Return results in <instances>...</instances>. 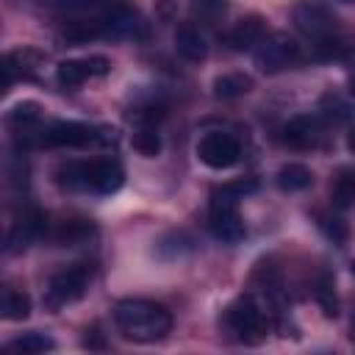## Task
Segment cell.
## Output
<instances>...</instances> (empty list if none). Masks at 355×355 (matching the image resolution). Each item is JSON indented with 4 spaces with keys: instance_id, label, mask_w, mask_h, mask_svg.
I'll list each match as a JSON object with an SVG mask.
<instances>
[{
    "instance_id": "obj_7",
    "label": "cell",
    "mask_w": 355,
    "mask_h": 355,
    "mask_svg": "<svg viewBox=\"0 0 355 355\" xmlns=\"http://www.w3.org/2000/svg\"><path fill=\"white\" fill-rule=\"evenodd\" d=\"M297 61H300V44L286 33L266 36L255 50V67L261 72H269V75L272 72H283L286 67H291Z\"/></svg>"
},
{
    "instance_id": "obj_17",
    "label": "cell",
    "mask_w": 355,
    "mask_h": 355,
    "mask_svg": "<svg viewBox=\"0 0 355 355\" xmlns=\"http://www.w3.org/2000/svg\"><path fill=\"white\" fill-rule=\"evenodd\" d=\"M0 313L3 319H11V322H19V319H28L31 313V297L14 286H6L3 288V300H0Z\"/></svg>"
},
{
    "instance_id": "obj_6",
    "label": "cell",
    "mask_w": 355,
    "mask_h": 355,
    "mask_svg": "<svg viewBox=\"0 0 355 355\" xmlns=\"http://www.w3.org/2000/svg\"><path fill=\"white\" fill-rule=\"evenodd\" d=\"M208 227L219 241L236 244L244 239V222L239 214V197L216 189L211 194V205H208Z\"/></svg>"
},
{
    "instance_id": "obj_10",
    "label": "cell",
    "mask_w": 355,
    "mask_h": 355,
    "mask_svg": "<svg viewBox=\"0 0 355 355\" xmlns=\"http://www.w3.org/2000/svg\"><path fill=\"white\" fill-rule=\"evenodd\" d=\"M111 72V61L105 55H89V58H69L61 61L55 69V78L64 89H78L89 78H103Z\"/></svg>"
},
{
    "instance_id": "obj_26",
    "label": "cell",
    "mask_w": 355,
    "mask_h": 355,
    "mask_svg": "<svg viewBox=\"0 0 355 355\" xmlns=\"http://www.w3.org/2000/svg\"><path fill=\"white\" fill-rule=\"evenodd\" d=\"M322 111H324V116L333 119V122L347 119V105H344L341 97H336V94H324V97H322Z\"/></svg>"
},
{
    "instance_id": "obj_3",
    "label": "cell",
    "mask_w": 355,
    "mask_h": 355,
    "mask_svg": "<svg viewBox=\"0 0 355 355\" xmlns=\"http://www.w3.org/2000/svg\"><path fill=\"white\" fill-rule=\"evenodd\" d=\"M116 141V130L111 128H89L80 122H50L47 128H42L39 133V144L44 147H89V144H114Z\"/></svg>"
},
{
    "instance_id": "obj_18",
    "label": "cell",
    "mask_w": 355,
    "mask_h": 355,
    "mask_svg": "<svg viewBox=\"0 0 355 355\" xmlns=\"http://www.w3.org/2000/svg\"><path fill=\"white\" fill-rule=\"evenodd\" d=\"M311 183H313V175H311V169L302 166V164H283V166L277 169V186H280L283 191H302V189H308Z\"/></svg>"
},
{
    "instance_id": "obj_2",
    "label": "cell",
    "mask_w": 355,
    "mask_h": 355,
    "mask_svg": "<svg viewBox=\"0 0 355 355\" xmlns=\"http://www.w3.org/2000/svg\"><path fill=\"white\" fill-rule=\"evenodd\" d=\"M55 180L61 189H72V191L114 194L125 180V169L116 158L69 161V164H61L55 169Z\"/></svg>"
},
{
    "instance_id": "obj_21",
    "label": "cell",
    "mask_w": 355,
    "mask_h": 355,
    "mask_svg": "<svg viewBox=\"0 0 355 355\" xmlns=\"http://www.w3.org/2000/svg\"><path fill=\"white\" fill-rule=\"evenodd\" d=\"M313 297H316V302H319V308H322V313H324L327 319H336V316H338L336 286H333V277H330L327 272L319 275V280H316V286H313Z\"/></svg>"
},
{
    "instance_id": "obj_13",
    "label": "cell",
    "mask_w": 355,
    "mask_h": 355,
    "mask_svg": "<svg viewBox=\"0 0 355 355\" xmlns=\"http://www.w3.org/2000/svg\"><path fill=\"white\" fill-rule=\"evenodd\" d=\"M266 39V22L261 17H244L241 22H236V28L227 33V44L233 50H250L255 44H261Z\"/></svg>"
},
{
    "instance_id": "obj_16",
    "label": "cell",
    "mask_w": 355,
    "mask_h": 355,
    "mask_svg": "<svg viewBox=\"0 0 355 355\" xmlns=\"http://www.w3.org/2000/svg\"><path fill=\"white\" fill-rule=\"evenodd\" d=\"M250 89H252V78L244 72H227L214 80V94L219 100H236V97L247 94Z\"/></svg>"
},
{
    "instance_id": "obj_5",
    "label": "cell",
    "mask_w": 355,
    "mask_h": 355,
    "mask_svg": "<svg viewBox=\"0 0 355 355\" xmlns=\"http://www.w3.org/2000/svg\"><path fill=\"white\" fill-rule=\"evenodd\" d=\"M92 283V269L86 263H72L61 272H55L44 288V305L50 311H58L64 305L78 302Z\"/></svg>"
},
{
    "instance_id": "obj_9",
    "label": "cell",
    "mask_w": 355,
    "mask_h": 355,
    "mask_svg": "<svg viewBox=\"0 0 355 355\" xmlns=\"http://www.w3.org/2000/svg\"><path fill=\"white\" fill-rule=\"evenodd\" d=\"M197 155L205 166L211 169H227L233 166L239 158H241V147L239 141L230 136V133H222V130H214V133H205L197 144Z\"/></svg>"
},
{
    "instance_id": "obj_28",
    "label": "cell",
    "mask_w": 355,
    "mask_h": 355,
    "mask_svg": "<svg viewBox=\"0 0 355 355\" xmlns=\"http://www.w3.org/2000/svg\"><path fill=\"white\" fill-rule=\"evenodd\" d=\"M347 144H349V150L355 153V125H352V130H349V139H347Z\"/></svg>"
},
{
    "instance_id": "obj_19",
    "label": "cell",
    "mask_w": 355,
    "mask_h": 355,
    "mask_svg": "<svg viewBox=\"0 0 355 355\" xmlns=\"http://www.w3.org/2000/svg\"><path fill=\"white\" fill-rule=\"evenodd\" d=\"M330 200L336 208H352L355 205V169H341L330 186Z\"/></svg>"
},
{
    "instance_id": "obj_29",
    "label": "cell",
    "mask_w": 355,
    "mask_h": 355,
    "mask_svg": "<svg viewBox=\"0 0 355 355\" xmlns=\"http://www.w3.org/2000/svg\"><path fill=\"white\" fill-rule=\"evenodd\" d=\"M349 86H352V94H355V78H352V80H349Z\"/></svg>"
},
{
    "instance_id": "obj_24",
    "label": "cell",
    "mask_w": 355,
    "mask_h": 355,
    "mask_svg": "<svg viewBox=\"0 0 355 355\" xmlns=\"http://www.w3.org/2000/svg\"><path fill=\"white\" fill-rule=\"evenodd\" d=\"M319 227H322V233H324L333 244H347V239H349V227H347V222H344L341 216L319 214Z\"/></svg>"
},
{
    "instance_id": "obj_22",
    "label": "cell",
    "mask_w": 355,
    "mask_h": 355,
    "mask_svg": "<svg viewBox=\"0 0 355 355\" xmlns=\"http://www.w3.org/2000/svg\"><path fill=\"white\" fill-rule=\"evenodd\" d=\"M133 150L144 158H155L161 153V136L155 130V125H139L133 133Z\"/></svg>"
},
{
    "instance_id": "obj_8",
    "label": "cell",
    "mask_w": 355,
    "mask_h": 355,
    "mask_svg": "<svg viewBox=\"0 0 355 355\" xmlns=\"http://www.w3.org/2000/svg\"><path fill=\"white\" fill-rule=\"evenodd\" d=\"M294 25L300 33H305L308 39L313 42H324L336 33V17L322 6V3H313V0H302L294 6Z\"/></svg>"
},
{
    "instance_id": "obj_31",
    "label": "cell",
    "mask_w": 355,
    "mask_h": 355,
    "mask_svg": "<svg viewBox=\"0 0 355 355\" xmlns=\"http://www.w3.org/2000/svg\"><path fill=\"white\" fill-rule=\"evenodd\" d=\"M352 327H355V319H352Z\"/></svg>"
},
{
    "instance_id": "obj_14",
    "label": "cell",
    "mask_w": 355,
    "mask_h": 355,
    "mask_svg": "<svg viewBox=\"0 0 355 355\" xmlns=\"http://www.w3.org/2000/svg\"><path fill=\"white\" fill-rule=\"evenodd\" d=\"M175 50L178 55H183L186 61H202L208 55V44L205 36L200 33L197 25H180L175 31Z\"/></svg>"
},
{
    "instance_id": "obj_4",
    "label": "cell",
    "mask_w": 355,
    "mask_h": 355,
    "mask_svg": "<svg viewBox=\"0 0 355 355\" xmlns=\"http://www.w3.org/2000/svg\"><path fill=\"white\" fill-rule=\"evenodd\" d=\"M222 322L227 333L241 344H258L266 336V316L252 297H239L236 302H230Z\"/></svg>"
},
{
    "instance_id": "obj_27",
    "label": "cell",
    "mask_w": 355,
    "mask_h": 355,
    "mask_svg": "<svg viewBox=\"0 0 355 355\" xmlns=\"http://www.w3.org/2000/svg\"><path fill=\"white\" fill-rule=\"evenodd\" d=\"M255 186H258V183H255L252 178H247V180H233V183H225V186H219V189L241 200L244 194H250V191H255Z\"/></svg>"
},
{
    "instance_id": "obj_23",
    "label": "cell",
    "mask_w": 355,
    "mask_h": 355,
    "mask_svg": "<svg viewBox=\"0 0 355 355\" xmlns=\"http://www.w3.org/2000/svg\"><path fill=\"white\" fill-rule=\"evenodd\" d=\"M191 14L202 25H216L227 14V0H191Z\"/></svg>"
},
{
    "instance_id": "obj_30",
    "label": "cell",
    "mask_w": 355,
    "mask_h": 355,
    "mask_svg": "<svg viewBox=\"0 0 355 355\" xmlns=\"http://www.w3.org/2000/svg\"><path fill=\"white\" fill-rule=\"evenodd\" d=\"M352 275H355V263H352Z\"/></svg>"
},
{
    "instance_id": "obj_33",
    "label": "cell",
    "mask_w": 355,
    "mask_h": 355,
    "mask_svg": "<svg viewBox=\"0 0 355 355\" xmlns=\"http://www.w3.org/2000/svg\"><path fill=\"white\" fill-rule=\"evenodd\" d=\"M39 3H42V0H39Z\"/></svg>"
},
{
    "instance_id": "obj_12",
    "label": "cell",
    "mask_w": 355,
    "mask_h": 355,
    "mask_svg": "<svg viewBox=\"0 0 355 355\" xmlns=\"http://www.w3.org/2000/svg\"><path fill=\"white\" fill-rule=\"evenodd\" d=\"M42 53L31 50V47H22V50H11L3 55V89H8L14 83V78H28L39 64H42Z\"/></svg>"
},
{
    "instance_id": "obj_32",
    "label": "cell",
    "mask_w": 355,
    "mask_h": 355,
    "mask_svg": "<svg viewBox=\"0 0 355 355\" xmlns=\"http://www.w3.org/2000/svg\"><path fill=\"white\" fill-rule=\"evenodd\" d=\"M344 3H352V0H344Z\"/></svg>"
},
{
    "instance_id": "obj_20",
    "label": "cell",
    "mask_w": 355,
    "mask_h": 355,
    "mask_svg": "<svg viewBox=\"0 0 355 355\" xmlns=\"http://www.w3.org/2000/svg\"><path fill=\"white\" fill-rule=\"evenodd\" d=\"M55 341L44 333H25L19 338H14L11 344H6V352H19V355H39V352H47L53 349Z\"/></svg>"
},
{
    "instance_id": "obj_25",
    "label": "cell",
    "mask_w": 355,
    "mask_h": 355,
    "mask_svg": "<svg viewBox=\"0 0 355 355\" xmlns=\"http://www.w3.org/2000/svg\"><path fill=\"white\" fill-rule=\"evenodd\" d=\"M114 3H119V0H69V8H78V11L92 14V17H100V14H105Z\"/></svg>"
},
{
    "instance_id": "obj_1",
    "label": "cell",
    "mask_w": 355,
    "mask_h": 355,
    "mask_svg": "<svg viewBox=\"0 0 355 355\" xmlns=\"http://www.w3.org/2000/svg\"><path fill=\"white\" fill-rule=\"evenodd\" d=\"M114 322L119 333L130 341L150 344L161 341L172 330V313L150 300H122L114 305Z\"/></svg>"
},
{
    "instance_id": "obj_15",
    "label": "cell",
    "mask_w": 355,
    "mask_h": 355,
    "mask_svg": "<svg viewBox=\"0 0 355 355\" xmlns=\"http://www.w3.org/2000/svg\"><path fill=\"white\" fill-rule=\"evenodd\" d=\"M94 225L86 222V219H67L61 225L53 227L50 239L58 244V247H78V244H86L92 236H94Z\"/></svg>"
},
{
    "instance_id": "obj_11",
    "label": "cell",
    "mask_w": 355,
    "mask_h": 355,
    "mask_svg": "<svg viewBox=\"0 0 355 355\" xmlns=\"http://www.w3.org/2000/svg\"><path fill=\"white\" fill-rule=\"evenodd\" d=\"M322 136H324V125L319 116H311V114L294 116L283 128V141L294 150H313L322 144Z\"/></svg>"
}]
</instances>
